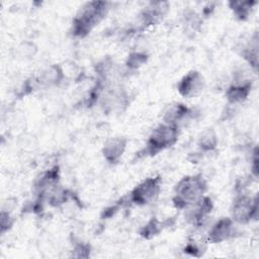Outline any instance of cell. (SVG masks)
<instances>
[{"label":"cell","mask_w":259,"mask_h":259,"mask_svg":"<svg viewBox=\"0 0 259 259\" xmlns=\"http://www.w3.org/2000/svg\"><path fill=\"white\" fill-rule=\"evenodd\" d=\"M251 172L252 175L257 178L258 177V149L255 147L253 152V157L251 158Z\"/></svg>","instance_id":"obj_25"},{"label":"cell","mask_w":259,"mask_h":259,"mask_svg":"<svg viewBox=\"0 0 259 259\" xmlns=\"http://www.w3.org/2000/svg\"><path fill=\"white\" fill-rule=\"evenodd\" d=\"M252 81H238L230 85L226 90V98L230 105H238L243 103L252 91Z\"/></svg>","instance_id":"obj_13"},{"label":"cell","mask_w":259,"mask_h":259,"mask_svg":"<svg viewBox=\"0 0 259 259\" xmlns=\"http://www.w3.org/2000/svg\"><path fill=\"white\" fill-rule=\"evenodd\" d=\"M127 145V140L124 137L109 138L103 145L102 156L105 161L111 165L117 164L122 158Z\"/></svg>","instance_id":"obj_12"},{"label":"cell","mask_w":259,"mask_h":259,"mask_svg":"<svg viewBox=\"0 0 259 259\" xmlns=\"http://www.w3.org/2000/svg\"><path fill=\"white\" fill-rule=\"evenodd\" d=\"M258 217V196L239 193L231 206V218L236 224L245 225Z\"/></svg>","instance_id":"obj_5"},{"label":"cell","mask_w":259,"mask_h":259,"mask_svg":"<svg viewBox=\"0 0 259 259\" xmlns=\"http://www.w3.org/2000/svg\"><path fill=\"white\" fill-rule=\"evenodd\" d=\"M205 81L202 74L197 70L188 71L177 83L178 93L185 98L197 96L204 88Z\"/></svg>","instance_id":"obj_7"},{"label":"cell","mask_w":259,"mask_h":259,"mask_svg":"<svg viewBox=\"0 0 259 259\" xmlns=\"http://www.w3.org/2000/svg\"><path fill=\"white\" fill-rule=\"evenodd\" d=\"M162 188V177L156 175L148 177L137 184L127 195V202L143 206L147 205L159 196Z\"/></svg>","instance_id":"obj_4"},{"label":"cell","mask_w":259,"mask_h":259,"mask_svg":"<svg viewBox=\"0 0 259 259\" xmlns=\"http://www.w3.org/2000/svg\"><path fill=\"white\" fill-rule=\"evenodd\" d=\"M219 145V138L213 128L204 130L197 139V147L202 153L214 151Z\"/></svg>","instance_id":"obj_17"},{"label":"cell","mask_w":259,"mask_h":259,"mask_svg":"<svg viewBox=\"0 0 259 259\" xmlns=\"http://www.w3.org/2000/svg\"><path fill=\"white\" fill-rule=\"evenodd\" d=\"M108 9L109 4L105 1H89L84 3L72 20V34L79 38L87 36L102 21Z\"/></svg>","instance_id":"obj_1"},{"label":"cell","mask_w":259,"mask_h":259,"mask_svg":"<svg viewBox=\"0 0 259 259\" xmlns=\"http://www.w3.org/2000/svg\"><path fill=\"white\" fill-rule=\"evenodd\" d=\"M169 10L168 2H150L140 13V25L142 28L158 24Z\"/></svg>","instance_id":"obj_9"},{"label":"cell","mask_w":259,"mask_h":259,"mask_svg":"<svg viewBox=\"0 0 259 259\" xmlns=\"http://www.w3.org/2000/svg\"><path fill=\"white\" fill-rule=\"evenodd\" d=\"M60 168L59 166H54L44 172L35 181L34 189L37 194V197L45 199L48 197L54 189L60 186Z\"/></svg>","instance_id":"obj_10"},{"label":"cell","mask_w":259,"mask_h":259,"mask_svg":"<svg viewBox=\"0 0 259 259\" xmlns=\"http://www.w3.org/2000/svg\"><path fill=\"white\" fill-rule=\"evenodd\" d=\"M207 243L208 242L206 240V237L204 238L189 237L187 243L183 248V253L192 257L199 258L205 253Z\"/></svg>","instance_id":"obj_19"},{"label":"cell","mask_w":259,"mask_h":259,"mask_svg":"<svg viewBox=\"0 0 259 259\" xmlns=\"http://www.w3.org/2000/svg\"><path fill=\"white\" fill-rule=\"evenodd\" d=\"M179 138V127L162 122L150 134L145 148L139 153L143 157H153L174 146Z\"/></svg>","instance_id":"obj_3"},{"label":"cell","mask_w":259,"mask_h":259,"mask_svg":"<svg viewBox=\"0 0 259 259\" xmlns=\"http://www.w3.org/2000/svg\"><path fill=\"white\" fill-rule=\"evenodd\" d=\"M65 78L63 69L59 65H51L47 67L36 78V83L44 86H58Z\"/></svg>","instance_id":"obj_15"},{"label":"cell","mask_w":259,"mask_h":259,"mask_svg":"<svg viewBox=\"0 0 259 259\" xmlns=\"http://www.w3.org/2000/svg\"><path fill=\"white\" fill-rule=\"evenodd\" d=\"M194 108H191L181 102H175L169 105V107L164 112L163 122L179 127L181 123L188 120L189 118L194 117Z\"/></svg>","instance_id":"obj_11"},{"label":"cell","mask_w":259,"mask_h":259,"mask_svg":"<svg viewBox=\"0 0 259 259\" xmlns=\"http://www.w3.org/2000/svg\"><path fill=\"white\" fill-rule=\"evenodd\" d=\"M91 254V246L85 242H77L72 249V257L74 258H88Z\"/></svg>","instance_id":"obj_23"},{"label":"cell","mask_w":259,"mask_h":259,"mask_svg":"<svg viewBox=\"0 0 259 259\" xmlns=\"http://www.w3.org/2000/svg\"><path fill=\"white\" fill-rule=\"evenodd\" d=\"M228 4L235 17L239 20L245 21L250 17L257 1H230Z\"/></svg>","instance_id":"obj_18"},{"label":"cell","mask_w":259,"mask_h":259,"mask_svg":"<svg viewBox=\"0 0 259 259\" xmlns=\"http://www.w3.org/2000/svg\"><path fill=\"white\" fill-rule=\"evenodd\" d=\"M213 202L207 195H203L197 201L188 205L185 210V220L195 227H200L203 221L211 213Z\"/></svg>","instance_id":"obj_8"},{"label":"cell","mask_w":259,"mask_h":259,"mask_svg":"<svg viewBox=\"0 0 259 259\" xmlns=\"http://www.w3.org/2000/svg\"><path fill=\"white\" fill-rule=\"evenodd\" d=\"M149 57L146 53L143 52H132L128 54L125 60V66L130 70H137L145 65L148 61Z\"/></svg>","instance_id":"obj_21"},{"label":"cell","mask_w":259,"mask_h":259,"mask_svg":"<svg viewBox=\"0 0 259 259\" xmlns=\"http://www.w3.org/2000/svg\"><path fill=\"white\" fill-rule=\"evenodd\" d=\"M183 24L187 29L196 30L200 27L201 19L198 14L192 10H187L183 14Z\"/></svg>","instance_id":"obj_22"},{"label":"cell","mask_w":259,"mask_h":259,"mask_svg":"<svg viewBox=\"0 0 259 259\" xmlns=\"http://www.w3.org/2000/svg\"><path fill=\"white\" fill-rule=\"evenodd\" d=\"M128 105V95L121 89L108 91L102 99L104 111L122 110Z\"/></svg>","instance_id":"obj_14"},{"label":"cell","mask_w":259,"mask_h":259,"mask_svg":"<svg viewBox=\"0 0 259 259\" xmlns=\"http://www.w3.org/2000/svg\"><path fill=\"white\" fill-rule=\"evenodd\" d=\"M207 190V183L202 174L186 175L182 177L174 187L173 205L177 209H185L188 205L197 201Z\"/></svg>","instance_id":"obj_2"},{"label":"cell","mask_w":259,"mask_h":259,"mask_svg":"<svg viewBox=\"0 0 259 259\" xmlns=\"http://www.w3.org/2000/svg\"><path fill=\"white\" fill-rule=\"evenodd\" d=\"M13 224H14V220L11 217V214L6 210H2L1 211V234L8 232L12 228Z\"/></svg>","instance_id":"obj_24"},{"label":"cell","mask_w":259,"mask_h":259,"mask_svg":"<svg viewBox=\"0 0 259 259\" xmlns=\"http://www.w3.org/2000/svg\"><path fill=\"white\" fill-rule=\"evenodd\" d=\"M240 55L245 60V62L257 72L258 68V37L257 33L254 34L245 45L240 49Z\"/></svg>","instance_id":"obj_16"},{"label":"cell","mask_w":259,"mask_h":259,"mask_svg":"<svg viewBox=\"0 0 259 259\" xmlns=\"http://www.w3.org/2000/svg\"><path fill=\"white\" fill-rule=\"evenodd\" d=\"M163 230L162 223L157 218H151L141 229L140 236L145 240H151L157 237Z\"/></svg>","instance_id":"obj_20"},{"label":"cell","mask_w":259,"mask_h":259,"mask_svg":"<svg viewBox=\"0 0 259 259\" xmlns=\"http://www.w3.org/2000/svg\"><path fill=\"white\" fill-rule=\"evenodd\" d=\"M237 234L236 223L232 218L225 217L218 220L205 235L206 240L210 244H220L234 238Z\"/></svg>","instance_id":"obj_6"}]
</instances>
